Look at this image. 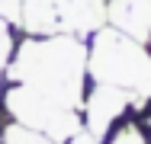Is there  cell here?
Listing matches in <instances>:
<instances>
[{"instance_id": "1", "label": "cell", "mask_w": 151, "mask_h": 144, "mask_svg": "<svg viewBox=\"0 0 151 144\" xmlns=\"http://www.w3.org/2000/svg\"><path fill=\"white\" fill-rule=\"evenodd\" d=\"M3 80L26 83L39 93H48L71 109L84 106V93L90 86L87 74V38L81 35H23L10 58Z\"/></svg>"}, {"instance_id": "2", "label": "cell", "mask_w": 151, "mask_h": 144, "mask_svg": "<svg viewBox=\"0 0 151 144\" xmlns=\"http://www.w3.org/2000/svg\"><path fill=\"white\" fill-rule=\"evenodd\" d=\"M87 74L90 80L125 90L138 109L151 99V45L113 26H100L87 38Z\"/></svg>"}, {"instance_id": "3", "label": "cell", "mask_w": 151, "mask_h": 144, "mask_svg": "<svg viewBox=\"0 0 151 144\" xmlns=\"http://www.w3.org/2000/svg\"><path fill=\"white\" fill-rule=\"evenodd\" d=\"M0 106L6 109V115L13 122H23L35 131L48 135L52 141H71L81 128H84V118H81V109H71L58 99H52L48 93H39L26 83H10L3 80L0 86Z\"/></svg>"}, {"instance_id": "4", "label": "cell", "mask_w": 151, "mask_h": 144, "mask_svg": "<svg viewBox=\"0 0 151 144\" xmlns=\"http://www.w3.org/2000/svg\"><path fill=\"white\" fill-rule=\"evenodd\" d=\"M106 26V0H19L23 35H81Z\"/></svg>"}, {"instance_id": "5", "label": "cell", "mask_w": 151, "mask_h": 144, "mask_svg": "<svg viewBox=\"0 0 151 144\" xmlns=\"http://www.w3.org/2000/svg\"><path fill=\"white\" fill-rule=\"evenodd\" d=\"M129 109H135V99H132L125 90L100 83V80H90L87 93H84L81 118H84V128L90 131L93 138L103 141V138L109 135V128H113Z\"/></svg>"}, {"instance_id": "6", "label": "cell", "mask_w": 151, "mask_h": 144, "mask_svg": "<svg viewBox=\"0 0 151 144\" xmlns=\"http://www.w3.org/2000/svg\"><path fill=\"white\" fill-rule=\"evenodd\" d=\"M106 26L129 38L151 42V0H106Z\"/></svg>"}, {"instance_id": "7", "label": "cell", "mask_w": 151, "mask_h": 144, "mask_svg": "<svg viewBox=\"0 0 151 144\" xmlns=\"http://www.w3.org/2000/svg\"><path fill=\"white\" fill-rule=\"evenodd\" d=\"M103 141L106 144H151V131L142 118H125L122 115L119 122L109 128V135Z\"/></svg>"}, {"instance_id": "8", "label": "cell", "mask_w": 151, "mask_h": 144, "mask_svg": "<svg viewBox=\"0 0 151 144\" xmlns=\"http://www.w3.org/2000/svg\"><path fill=\"white\" fill-rule=\"evenodd\" d=\"M0 144H58V141H52L48 135L35 131V128L23 125V122L6 118V122L0 125Z\"/></svg>"}, {"instance_id": "9", "label": "cell", "mask_w": 151, "mask_h": 144, "mask_svg": "<svg viewBox=\"0 0 151 144\" xmlns=\"http://www.w3.org/2000/svg\"><path fill=\"white\" fill-rule=\"evenodd\" d=\"M19 38H23L19 23L0 16V71H6V64H10V58H13V51H16Z\"/></svg>"}, {"instance_id": "10", "label": "cell", "mask_w": 151, "mask_h": 144, "mask_svg": "<svg viewBox=\"0 0 151 144\" xmlns=\"http://www.w3.org/2000/svg\"><path fill=\"white\" fill-rule=\"evenodd\" d=\"M64 144H100V141L93 138V135L87 131V128H81V131H77L74 138H71V141H64Z\"/></svg>"}, {"instance_id": "11", "label": "cell", "mask_w": 151, "mask_h": 144, "mask_svg": "<svg viewBox=\"0 0 151 144\" xmlns=\"http://www.w3.org/2000/svg\"><path fill=\"white\" fill-rule=\"evenodd\" d=\"M138 109H142V112H145V115H142V122H145V125H148V131H151V99H148V103H142V106H138Z\"/></svg>"}, {"instance_id": "12", "label": "cell", "mask_w": 151, "mask_h": 144, "mask_svg": "<svg viewBox=\"0 0 151 144\" xmlns=\"http://www.w3.org/2000/svg\"><path fill=\"white\" fill-rule=\"evenodd\" d=\"M0 86H3V71H0Z\"/></svg>"}]
</instances>
